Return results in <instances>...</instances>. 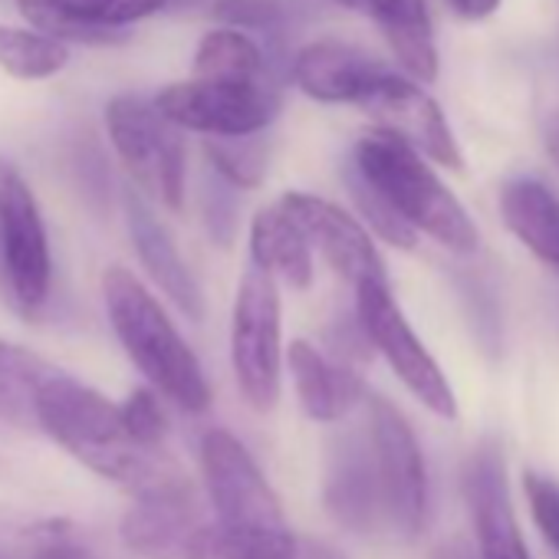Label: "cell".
Returning a JSON list of instances; mask_svg holds the SVG:
<instances>
[{
    "label": "cell",
    "mask_w": 559,
    "mask_h": 559,
    "mask_svg": "<svg viewBox=\"0 0 559 559\" xmlns=\"http://www.w3.org/2000/svg\"><path fill=\"white\" fill-rule=\"evenodd\" d=\"M362 109L379 122L376 129L395 135L399 142L415 148L425 162L461 171L464 158L441 106L408 76L395 70L385 73L376 83V90L362 99Z\"/></svg>",
    "instance_id": "12"
},
{
    "label": "cell",
    "mask_w": 559,
    "mask_h": 559,
    "mask_svg": "<svg viewBox=\"0 0 559 559\" xmlns=\"http://www.w3.org/2000/svg\"><path fill=\"white\" fill-rule=\"evenodd\" d=\"M556 323H559V300H556Z\"/></svg>",
    "instance_id": "40"
},
{
    "label": "cell",
    "mask_w": 559,
    "mask_h": 559,
    "mask_svg": "<svg viewBox=\"0 0 559 559\" xmlns=\"http://www.w3.org/2000/svg\"><path fill=\"white\" fill-rule=\"evenodd\" d=\"M70 63V47L31 31L0 24V70L24 83H40L63 73Z\"/></svg>",
    "instance_id": "25"
},
{
    "label": "cell",
    "mask_w": 559,
    "mask_h": 559,
    "mask_svg": "<svg viewBox=\"0 0 559 559\" xmlns=\"http://www.w3.org/2000/svg\"><path fill=\"white\" fill-rule=\"evenodd\" d=\"M260 73H263V53L243 31L217 27L198 40L194 76L227 80V83H260Z\"/></svg>",
    "instance_id": "24"
},
{
    "label": "cell",
    "mask_w": 559,
    "mask_h": 559,
    "mask_svg": "<svg viewBox=\"0 0 559 559\" xmlns=\"http://www.w3.org/2000/svg\"><path fill=\"white\" fill-rule=\"evenodd\" d=\"M168 0H60V8L83 27L129 34L132 24L158 14Z\"/></svg>",
    "instance_id": "28"
},
{
    "label": "cell",
    "mask_w": 559,
    "mask_h": 559,
    "mask_svg": "<svg viewBox=\"0 0 559 559\" xmlns=\"http://www.w3.org/2000/svg\"><path fill=\"white\" fill-rule=\"evenodd\" d=\"M53 372L57 366H50L37 353L14 343H0V421L14 428H37V395Z\"/></svg>",
    "instance_id": "23"
},
{
    "label": "cell",
    "mask_w": 559,
    "mask_h": 559,
    "mask_svg": "<svg viewBox=\"0 0 559 559\" xmlns=\"http://www.w3.org/2000/svg\"><path fill=\"white\" fill-rule=\"evenodd\" d=\"M369 444L389 523L402 536H418L428 523L425 454L405 415L382 395L369 399Z\"/></svg>",
    "instance_id": "9"
},
{
    "label": "cell",
    "mask_w": 559,
    "mask_h": 559,
    "mask_svg": "<svg viewBox=\"0 0 559 559\" xmlns=\"http://www.w3.org/2000/svg\"><path fill=\"white\" fill-rule=\"evenodd\" d=\"M461 484L477 536V559H530L510 503L507 464L493 441L474 448Z\"/></svg>",
    "instance_id": "13"
},
{
    "label": "cell",
    "mask_w": 559,
    "mask_h": 559,
    "mask_svg": "<svg viewBox=\"0 0 559 559\" xmlns=\"http://www.w3.org/2000/svg\"><path fill=\"white\" fill-rule=\"evenodd\" d=\"M17 11L27 21L31 31L70 47V44H86V47H116L126 44L129 34H109V31H93L76 24L63 8L60 0H17Z\"/></svg>",
    "instance_id": "27"
},
{
    "label": "cell",
    "mask_w": 559,
    "mask_h": 559,
    "mask_svg": "<svg viewBox=\"0 0 559 559\" xmlns=\"http://www.w3.org/2000/svg\"><path fill=\"white\" fill-rule=\"evenodd\" d=\"M323 500L330 516L349 533H372L379 526L385 510L369 431H349L330 444Z\"/></svg>",
    "instance_id": "14"
},
{
    "label": "cell",
    "mask_w": 559,
    "mask_h": 559,
    "mask_svg": "<svg viewBox=\"0 0 559 559\" xmlns=\"http://www.w3.org/2000/svg\"><path fill=\"white\" fill-rule=\"evenodd\" d=\"M276 204L294 221V227L304 234L310 250H320L323 260L353 287L362 284H389L385 263L372 243V234L353 217L346 207L307 194V191H287L280 194Z\"/></svg>",
    "instance_id": "11"
},
{
    "label": "cell",
    "mask_w": 559,
    "mask_h": 559,
    "mask_svg": "<svg viewBox=\"0 0 559 559\" xmlns=\"http://www.w3.org/2000/svg\"><path fill=\"white\" fill-rule=\"evenodd\" d=\"M109 142L132 175V181L168 211L185 207V135L171 126L152 99L116 96L106 106Z\"/></svg>",
    "instance_id": "4"
},
{
    "label": "cell",
    "mask_w": 559,
    "mask_h": 559,
    "mask_svg": "<svg viewBox=\"0 0 559 559\" xmlns=\"http://www.w3.org/2000/svg\"><path fill=\"white\" fill-rule=\"evenodd\" d=\"M326 343H330V359L340 362V366H349L353 362H366L372 356V343L359 323V317H346V320H336L330 330H326Z\"/></svg>",
    "instance_id": "34"
},
{
    "label": "cell",
    "mask_w": 559,
    "mask_h": 559,
    "mask_svg": "<svg viewBox=\"0 0 559 559\" xmlns=\"http://www.w3.org/2000/svg\"><path fill=\"white\" fill-rule=\"evenodd\" d=\"M204 155H207L211 168L217 171V178L224 185H230V188L250 191V188H260V181L266 178L270 145L260 135L207 139L204 142Z\"/></svg>",
    "instance_id": "26"
},
{
    "label": "cell",
    "mask_w": 559,
    "mask_h": 559,
    "mask_svg": "<svg viewBox=\"0 0 559 559\" xmlns=\"http://www.w3.org/2000/svg\"><path fill=\"white\" fill-rule=\"evenodd\" d=\"M353 168L395 207V214L415 234L421 230L461 257L477 253V224L415 148L382 129H372L356 142Z\"/></svg>",
    "instance_id": "3"
},
{
    "label": "cell",
    "mask_w": 559,
    "mask_h": 559,
    "mask_svg": "<svg viewBox=\"0 0 559 559\" xmlns=\"http://www.w3.org/2000/svg\"><path fill=\"white\" fill-rule=\"evenodd\" d=\"M34 421L90 471L135 497L188 487L185 474L162 451H145L126 435L119 405L60 369L44 382Z\"/></svg>",
    "instance_id": "1"
},
{
    "label": "cell",
    "mask_w": 559,
    "mask_h": 559,
    "mask_svg": "<svg viewBox=\"0 0 559 559\" xmlns=\"http://www.w3.org/2000/svg\"><path fill=\"white\" fill-rule=\"evenodd\" d=\"M507 230L552 273H559V194L539 178H510L500 188Z\"/></svg>",
    "instance_id": "19"
},
{
    "label": "cell",
    "mask_w": 559,
    "mask_h": 559,
    "mask_svg": "<svg viewBox=\"0 0 559 559\" xmlns=\"http://www.w3.org/2000/svg\"><path fill=\"white\" fill-rule=\"evenodd\" d=\"M356 317L372 343V349L389 362V369L402 379V385L438 418L454 421L457 418V399L435 362V356L425 349L418 333L408 326L405 313L399 310L389 284H362L356 287Z\"/></svg>",
    "instance_id": "6"
},
{
    "label": "cell",
    "mask_w": 559,
    "mask_h": 559,
    "mask_svg": "<svg viewBox=\"0 0 559 559\" xmlns=\"http://www.w3.org/2000/svg\"><path fill=\"white\" fill-rule=\"evenodd\" d=\"M103 300L122 349L152 382V392L171 399L185 412L211 408V385L194 349L126 266H109L103 273Z\"/></svg>",
    "instance_id": "2"
},
{
    "label": "cell",
    "mask_w": 559,
    "mask_h": 559,
    "mask_svg": "<svg viewBox=\"0 0 559 559\" xmlns=\"http://www.w3.org/2000/svg\"><path fill=\"white\" fill-rule=\"evenodd\" d=\"M366 11L376 17L382 37L389 40L402 76L418 86L438 80V47L428 14V0H366Z\"/></svg>",
    "instance_id": "20"
},
{
    "label": "cell",
    "mask_w": 559,
    "mask_h": 559,
    "mask_svg": "<svg viewBox=\"0 0 559 559\" xmlns=\"http://www.w3.org/2000/svg\"><path fill=\"white\" fill-rule=\"evenodd\" d=\"M0 263L24 310L47 304L53 276L47 227L31 185L8 158H0Z\"/></svg>",
    "instance_id": "10"
},
{
    "label": "cell",
    "mask_w": 559,
    "mask_h": 559,
    "mask_svg": "<svg viewBox=\"0 0 559 559\" xmlns=\"http://www.w3.org/2000/svg\"><path fill=\"white\" fill-rule=\"evenodd\" d=\"M211 17L230 31L270 27L284 17V0H214Z\"/></svg>",
    "instance_id": "33"
},
{
    "label": "cell",
    "mask_w": 559,
    "mask_h": 559,
    "mask_svg": "<svg viewBox=\"0 0 559 559\" xmlns=\"http://www.w3.org/2000/svg\"><path fill=\"white\" fill-rule=\"evenodd\" d=\"M201 507L188 487L135 497L122 516V543L142 559H188L204 530Z\"/></svg>",
    "instance_id": "15"
},
{
    "label": "cell",
    "mask_w": 559,
    "mask_h": 559,
    "mask_svg": "<svg viewBox=\"0 0 559 559\" xmlns=\"http://www.w3.org/2000/svg\"><path fill=\"white\" fill-rule=\"evenodd\" d=\"M287 366L294 372L300 405L313 421H340L366 399L362 376L349 366L333 362L307 340H297L287 349Z\"/></svg>",
    "instance_id": "18"
},
{
    "label": "cell",
    "mask_w": 559,
    "mask_h": 559,
    "mask_svg": "<svg viewBox=\"0 0 559 559\" xmlns=\"http://www.w3.org/2000/svg\"><path fill=\"white\" fill-rule=\"evenodd\" d=\"M523 493H526L536 530L543 533L549 549L559 556V480L536 474V471H526L523 474Z\"/></svg>",
    "instance_id": "31"
},
{
    "label": "cell",
    "mask_w": 559,
    "mask_h": 559,
    "mask_svg": "<svg viewBox=\"0 0 559 559\" xmlns=\"http://www.w3.org/2000/svg\"><path fill=\"white\" fill-rule=\"evenodd\" d=\"M204 224H207V234H211L214 243L230 247L234 230H237L234 204H230L224 194H211V191H207V201H204Z\"/></svg>",
    "instance_id": "35"
},
{
    "label": "cell",
    "mask_w": 559,
    "mask_h": 559,
    "mask_svg": "<svg viewBox=\"0 0 559 559\" xmlns=\"http://www.w3.org/2000/svg\"><path fill=\"white\" fill-rule=\"evenodd\" d=\"M250 257L257 270L284 280L294 290L313 284V250L276 201L260 207L250 221Z\"/></svg>",
    "instance_id": "22"
},
{
    "label": "cell",
    "mask_w": 559,
    "mask_h": 559,
    "mask_svg": "<svg viewBox=\"0 0 559 559\" xmlns=\"http://www.w3.org/2000/svg\"><path fill=\"white\" fill-rule=\"evenodd\" d=\"M230 366L243 402L253 412H273L280 402L284 340H280L276 280L250 266L237 287L230 313Z\"/></svg>",
    "instance_id": "5"
},
{
    "label": "cell",
    "mask_w": 559,
    "mask_h": 559,
    "mask_svg": "<svg viewBox=\"0 0 559 559\" xmlns=\"http://www.w3.org/2000/svg\"><path fill=\"white\" fill-rule=\"evenodd\" d=\"M152 103L181 132H201L207 139L260 135L280 112V99L260 83H227L204 76L171 83Z\"/></svg>",
    "instance_id": "7"
},
{
    "label": "cell",
    "mask_w": 559,
    "mask_h": 559,
    "mask_svg": "<svg viewBox=\"0 0 559 559\" xmlns=\"http://www.w3.org/2000/svg\"><path fill=\"white\" fill-rule=\"evenodd\" d=\"M126 224H129L132 247H135L145 273L152 276V284L178 307L181 317H188L191 323H201L204 320V294H201L198 276L178 253L168 227L155 217V211L135 191H126Z\"/></svg>",
    "instance_id": "17"
},
{
    "label": "cell",
    "mask_w": 559,
    "mask_h": 559,
    "mask_svg": "<svg viewBox=\"0 0 559 559\" xmlns=\"http://www.w3.org/2000/svg\"><path fill=\"white\" fill-rule=\"evenodd\" d=\"M444 4L461 17V21H471V24H477V21H487V17H493L497 11H500V4L503 0H444Z\"/></svg>",
    "instance_id": "37"
},
{
    "label": "cell",
    "mask_w": 559,
    "mask_h": 559,
    "mask_svg": "<svg viewBox=\"0 0 559 559\" xmlns=\"http://www.w3.org/2000/svg\"><path fill=\"white\" fill-rule=\"evenodd\" d=\"M346 185H349V194H353V201H356V207H359V214L366 217V224L385 240V243H392V247H399V250H412L415 243H418V234L395 214V207L356 171V168H349L346 171Z\"/></svg>",
    "instance_id": "29"
},
{
    "label": "cell",
    "mask_w": 559,
    "mask_h": 559,
    "mask_svg": "<svg viewBox=\"0 0 559 559\" xmlns=\"http://www.w3.org/2000/svg\"><path fill=\"white\" fill-rule=\"evenodd\" d=\"M31 559H96L86 546L73 543L70 536H50Z\"/></svg>",
    "instance_id": "36"
},
{
    "label": "cell",
    "mask_w": 559,
    "mask_h": 559,
    "mask_svg": "<svg viewBox=\"0 0 559 559\" xmlns=\"http://www.w3.org/2000/svg\"><path fill=\"white\" fill-rule=\"evenodd\" d=\"M461 300L467 307L471 326H474L477 340L484 343V349L497 353L500 349V313H497V304L490 297V287L480 276H464L461 280Z\"/></svg>",
    "instance_id": "32"
},
{
    "label": "cell",
    "mask_w": 559,
    "mask_h": 559,
    "mask_svg": "<svg viewBox=\"0 0 559 559\" xmlns=\"http://www.w3.org/2000/svg\"><path fill=\"white\" fill-rule=\"evenodd\" d=\"M119 418L126 435L145 448V451H162V441L168 435V418L162 412V402L152 389H135L122 405H119Z\"/></svg>",
    "instance_id": "30"
},
{
    "label": "cell",
    "mask_w": 559,
    "mask_h": 559,
    "mask_svg": "<svg viewBox=\"0 0 559 559\" xmlns=\"http://www.w3.org/2000/svg\"><path fill=\"white\" fill-rule=\"evenodd\" d=\"M204 487L217 516V526L237 533L284 530L287 516L276 490L260 474L250 451L224 428H211L201 438Z\"/></svg>",
    "instance_id": "8"
},
{
    "label": "cell",
    "mask_w": 559,
    "mask_h": 559,
    "mask_svg": "<svg viewBox=\"0 0 559 559\" xmlns=\"http://www.w3.org/2000/svg\"><path fill=\"white\" fill-rule=\"evenodd\" d=\"M385 73L392 70L379 57L343 40H313L294 60L297 90L317 103H333V106L343 103L362 106V99L376 90V83Z\"/></svg>",
    "instance_id": "16"
},
{
    "label": "cell",
    "mask_w": 559,
    "mask_h": 559,
    "mask_svg": "<svg viewBox=\"0 0 559 559\" xmlns=\"http://www.w3.org/2000/svg\"><path fill=\"white\" fill-rule=\"evenodd\" d=\"M188 559H346V556L323 539L294 533L290 526L237 533V530L207 523L198 533Z\"/></svg>",
    "instance_id": "21"
},
{
    "label": "cell",
    "mask_w": 559,
    "mask_h": 559,
    "mask_svg": "<svg viewBox=\"0 0 559 559\" xmlns=\"http://www.w3.org/2000/svg\"><path fill=\"white\" fill-rule=\"evenodd\" d=\"M340 8H349V11H366V0H333Z\"/></svg>",
    "instance_id": "39"
},
{
    "label": "cell",
    "mask_w": 559,
    "mask_h": 559,
    "mask_svg": "<svg viewBox=\"0 0 559 559\" xmlns=\"http://www.w3.org/2000/svg\"><path fill=\"white\" fill-rule=\"evenodd\" d=\"M543 142H546L549 158L559 165V112H552V116L546 119V126H543Z\"/></svg>",
    "instance_id": "38"
}]
</instances>
